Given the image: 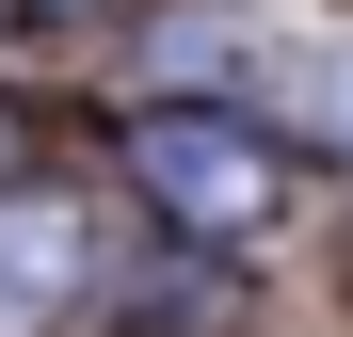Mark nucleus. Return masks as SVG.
Returning <instances> with one entry per match:
<instances>
[{
    "instance_id": "obj_1",
    "label": "nucleus",
    "mask_w": 353,
    "mask_h": 337,
    "mask_svg": "<svg viewBox=\"0 0 353 337\" xmlns=\"http://www.w3.org/2000/svg\"><path fill=\"white\" fill-rule=\"evenodd\" d=\"M129 177H145V209L176 225V241H257V225L289 209L273 129H241V112H209V96H161L145 112L129 129Z\"/></svg>"
},
{
    "instance_id": "obj_2",
    "label": "nucleus",
    "mask_w": 353,
    "mask_h": 337,
    "mask_svg": "<svg viewBox=\"0 0 353 337\" xmlns=\"http://www.w3.org/2000/svg\"><path fill=\"white\" fill-rule=\"evenodd\" d=\"M81 305H97V209L48 193V177H17L0 193V337H48Z\"/></svg>"
}]
</instances>
